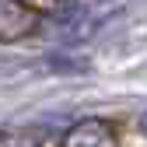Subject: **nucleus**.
I'll return each mask as SVG.
<instances>
[{"label":"nucleus","instance_id":"nucleus-2","mask_svg":"<svg viewBox=\"0 0 147 147\" xmlns=\"http://www.w3.org/2000/svg\"><path fill=\"white\" fill-rule=\"evenodd\" d=\"M35 21H39V14L28 4H21V0H0V39L4 42H14L21 35H28L35 28Z\"/></svg>","mask_w":147,"mask_h":147},{"label":"nucleus","instance_id":"nucleus-1","mask_svg":"<svg viewBox=\"0 0 147 147\" xmlns=\"http://www.w3.org/2000/svg\"><path fill=\"white\" fill-rule=\"evenodd\" d=\"M116 144H119V133L109 119H84L70 126L60 140V147H116Z\"/></svg>","mask_w":147,"mask_h":147}]
</instances>
